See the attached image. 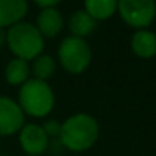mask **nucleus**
<instances>
[{
  "mask_svg": "<svg viewBox=\"0 0 156 156\" xmlns=\"http://www.w3.org/2000/svg\"><path fill=\"white\" fill-rule=\"evenodd\" d=\"M35 28L38 29L43 38H54L63 29V17L57 8L41 9L37 17Z\"/></svg>",
  "mask_w": 156,
  "mask_h": 156,
  "instance_id": "1a4fd4ad",
  "label": "nucleus"
},
{
  "mask_svg": "<svg viewBox=\"0 0 156 156\" xmlns=\"http://www.w3.org/2000/svg\"><path fill=\"white\" fill-rule=\"evenodd\" d=\"M41 127H43L44 133L48 135V138H58V136H60L61 124H60L58 121H55V119H49V121H46Z\"/></svg>",
  "mask_w": 156,
  "mask_h": 156,
  "instance_id": "2eb2a0df",
  "label": "nucleus"
},
{
  "mask_svg": "<svg viewBox=\"0 0 156 156\" xmlns=\"http://www.w3.org/2000/svg\"><path fill=\"white\" fill-rule=\"evenodd\" d=\"M31 73V67L28 61L20 60V58H12L5 69V78L6 81L12 86H22L28 81Z\"/></svg>",
  "mask_w": 156,
  "mask_h": 156,
  "instance_id": "f8f14e48",
  "label": "nucleus"
},
{
  "mask_svg": "<svg viewBox=\"0 0 156 156\" xmlns=\"http://www.w3.org/2000/svg\"><path fill=\"white\" fill-rule=\"evenodd\" d=\"M132 49L141 58H151L156 55V34L148 29H139L132 37Z\"/></svg>",
  "mask_w": 156,
  "mask_h": 156,
  "instance_id": "9d476101",
  "label": "nucleus"
},
{
  "mask_svg": "<svg viewBox=\"0 0 156 156\" xmlns=\"http://www.w3.org/2000/svg\"><path fill=\"white\" fill-rule=\"evenodd\" d=\"M100 136L98 121L87 113H76L69 116L60 130V142L72 151L89 150Z\"/></svg>",
  "mask_w": 156,
  "mask_h": 156,
  "instance_id": "f257e3e1",
  "label": "nucleus"
},
{
  "mask_svg": "<svg viewBox=\"0 0 156 156\" xmlns=\"http://www.w3.org/2000/svg\"><path fill=\"white\" fill-rule=\"evenodd\" d=\"M118 2L115 0H87L84 3V11L97 22L106 20L116 12Z\"/></svg>",
  "mask_w": 156,
  "mask_h": 156,
  "instance_id": "ddd939ff",
  "label": "nucleus"
},
{
  "mask_svg": "<svg viewBox=\"0 0 156 156\" xmlns=\"http://www.w3.org/2000/svg\"><path fill=\"white\" fill-rule=\"evenodd\" d=\"M19 142L22 150L29 156H40L49 145V138L38 124H25L19 132Z\"/></svg>",
  "mask_w": 156,
  "mask_h": 156,
  "instance_id": "0eeeda50",
  "label": "nucleus"
},
{
  "mask_svg": "<svg viewBox=\"0 0 156 156\" xmlns=\"http://www.w3.org/2000/svg\"><path fill=\"white\" fill-rule=\"evenodd\" d=\"M116 11L132 28L145 29L156 17V3L153 0H121Z\"/></svg>",
  "mask_w": 156,
  "mask_h": 156,
  "instance_id": "39448f33",
  "label": "nucleus"
},
{
  "mask_svg": "<svg viewBox=\"0 0 156 156\" xmlns=\"http://www.w3.org/2000/svg\"><path fill=\"white\" fill-rule=\"evenodd\" d=\"M17 103L22 107L23 113H28L35 118H43L49 115L54 109L55 95L46 81L32 78L20 86Z\"/></svg>",
  "mask_w": 156,
  "mask_h": 156,
  "instance_id": "7ed1b4c3",
  "label": "nucleus"
},
{
  "mask_svg": "<svg viewBox=\"0 0 156 156\" xmlns=\"http://www.w3.org/2000/svg\"><path fill=\"white\" fill-rule=\"evenodd\" d=\"M28 14V3L25 0H0V29L11 28Z\"/></svg>",
  "mask_w": 156,
  "mask_h": 156,
  "instance_id": "6e6552de",
  "label": "nucleus"
},
{
  "mask_svg": "<svg viewBox=\"0 0 156 156\" xmlns=\"http://www.w3.org/2000/svg\"><path fill=\"white\" fill-rule=\"evenodd\" d=\"M95 26H97V22L84 9L75 11L69 19V29L72 32V37L84 38L86 35L92 34Z\"/></svg>",
  "mask_w": 156,
  "mask_h": 156,
  "instance_id": "9b49d317",
  "label": "nucleus"
},
{
  "mask_svg": "<svg viewBox=\"0 0 156 156\" xmlns=\"http://www.w3.org/2000/svg\"><path fill=\"white\" fill-rule=\"evenodd\" d=\"M35 5L41 9H49V8H57L58 2H35Z\"/></svg>",
  "mask_w": 156,
  "mask_h": 156,
  "instance_id": "dca6fc26",
  "label": "nucleus"
},
{
  "mask_svg": "<svg viewBox=\"0 0 156 156\" xmlns=\"http://www.w3.org/2000/svg\"><path fill=\"white\" fill-rule=\"evenodd\" d=\"M6 41V35H5V32L2 31V29H0V48H2L3 46V43Z\"/></svg>",
  "mask_w": 156,
  "mask_h": 156,
  "instance_id": "f3484780",
  "label": "nucleus"
},
{
  "mask_svg": "<svg viewBox=\"0 0 156 156\" xmlns=\"http://www.w3.org/2000/svg\"><path fill=\"white\" fill-rule=\"evenodd\" d=\"M25 126V113L17 101L0 97V135L9 136L19 133Z\"/></svg>",
  "mask_w": 156,
  "mask_h": 156,
  "instance_id": "423d86ee",
  "label": "nucleus"
},
{
  "mask_svg": "<svg viewBox=\"0 0 156 156\" xmlns=\"http://www.w3.org/2000/svg\"><path fill=\"white\" fill-rule=\"evenodd\" d=\"M58 60L69 73H81L92 60V52L84 38L66 37L58 48Z\"/></svg>",
  "mask_w": 156,
  "mask_h": 156,
  "instance_id": "20e7f679",
  "label": "nucleus"
},
{
  "mask_svg": "<svg viewBox=\"0 0 156 156\" xmlns=\"http://www.w3.org/2000/svg\"><path fill=\"white\" fill-rule=\"evenodd\" d=\"M6 43L16 58L25 61L35 60L44 49V38L35 25L28 22H20L11 26L6 34Z\"/></svg>",
  "mask_w": 156,
  "mask_h": 156,
  "instance_id": "f03ea898",
  "label": "nucleus"
},
{
  "mask_svg": "<svg viewBox=\"0 0 156 156\" xmlns=\"http://www.w3.org/2000/svg\"><path fill=\"white\" fill-rule=\"evenodd\" d=\"M55 67H57L55 60L51 55H38L32 63V73L35 76V80L46 81L54 75Z\"/></svg>",
  "mask_w": 156,
  "mask_h": 156,
  "instance_id": "4468645a",
  "label": "nucleus"
}]
</instances>
